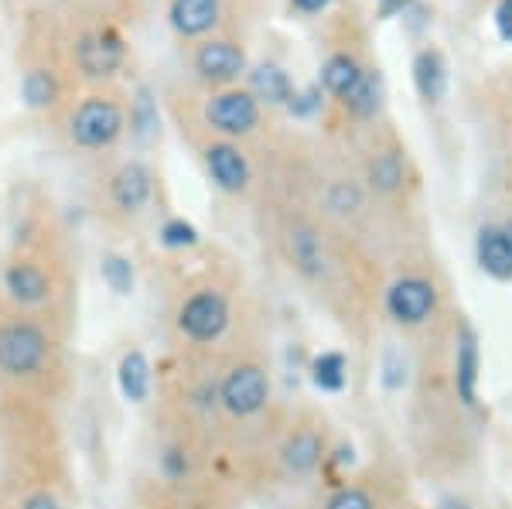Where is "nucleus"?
<instances>
[{
    "instance_id": "nucleus-19",
    "label": "nucleus",
    "mask_w": 512,
    "mask_h": 509,
    "mask_svg": "<svg viewBox=\"0 0 512 509\" xmlns=\"http://www.w3.org/2000/svg\"><path fill=\"white\" fill-rule=\"evenodd\" d=\"M318 458H321V441L315 434H297L284 451L287 469H294V472H311L318 465Z\"/></svg>"
},
{
    "instance_id": "nucleus-12",
    "label": "nucleus",
    "mask_w": 512,
    "mask_h": 509,
    "mask_svg": "<svg viewBox=\"0 0 512 509\" xmlns=\"http://www.w3.org/2000/svg\"><path fill=\"white\" fill-rule=\"evenodd\" d=\"M147 195H151V175H147L140 164H127V168L113 178V199H117L120 209H127V212L140 209V205L147 202Z\"/></svg>"
},
{
    "instance_id": "nucleus-25",
    "label": "nucleus",
    "mask_w": 512,
    "mask_h": 509,
    "mask_svg": "<svg viewBox=\"0 0 512 509\" xmlns=\"http://www.w3.org/2000/svg\"><path fill=\"white\" fill-rule=\"evenodd\" d=\"M294 253L308 270H315V264H321L318 250H315V236H311V233H294Z\"/></svg>"
},
{
    "instance_id": "nucleus-4",
    "label": "nucleus",
    "mask_w": 512,
    "mask_h": 509,
    "mask_svg": "<svg viewBox=\"0 0 512 509\" xmlns=\"http://www.w3.org/2000/svg\"><path fill=\"white\" fill-rule=\"evenodd\" d=\"M386 308H390L396 322H407V325L424 322L434 308V287L427 281H417V277L393 284V291L386 294Z\"/></svg>"
},
{
    "instance_id": "nucleus-26",
    "label": "nucleus",
    "mask_w": 512,
    "mask_h": 509,
    "mask_svg": "<svg viewBox=\"0 0 512 509\" xmlns=\"http://www.w3.org/2000/svg\"><path fill=\"white\" fill-rule=\"evenodd\" d=\"M161 236H164V243H168V246H192L195 243V229L188 223H181V219L164 226Z\"/></svg>"
},
{
    "instance_id": "nucleus-24",
    "label": "nucleus",
    "mask_w": 512,
    "mask_h": 509,
    "mask_svg": "<svg viewBox=\"0 0 512 509\" xmlns=\"http://www.w3.org/2000/svg\"><path fill=\"white\" fill-rule=\"evenodd\" d=\"M103 277H106V284L113 287L117 294H127L130 287H134V270H130V264L123 257H110L103 264Z\"/></svg>"
},
{
    "instance_id": "nucleus-6",
    "label": "nucleus",
    "mask_w": 512,
    "mask_h": 509,
    "mask_svg": "<svg viewBox=\"0 0 512 509\" xmlns=\"http://www.w3.org/2000/svg\"><path fill=\"white\" fill-rule=\"evenodd\" d=\"M205 117L226 134H246L256 127V100L250 93H222L209 103Z\"/></svg>"
},
{
    "instance_id": "nucleus-10",
    "label": "nucleus",
    "mask_w": 512,
    "mask_h": 509,
    "mask_svg": "<svg viewBox=\"0 0 512 509\" xmlns=\"http://www.w3.org/2000/svg\"><path fill=\"white\" fill-rule=\"evenodd\" d=\"M219 18V0H175L171 4V24L181 35H202Z\"/></svg>"
},
{
    "instance_id": "nucleus-28",
    "label": "nucleus",
    "mask_w": 512,
    "mask_h": 509,
    "mask_svg": "<svg viewBox=\"0 0 512 509\" xmlns=\"http://www.w3.org/2000/svg\"><path fill=\"white\" fill-rule=\"evenodd\" d=\"M315 106H318V89H308V93H301V96H294V100H291L294 113H311Z\"/></svg>"
},
{
    "instance_id": "nucleus-33",
    "label": "nucleus",
    "mask_w": 512,
    "mask_h": 509,
    "mask_svg": "<svg viewBox=\"0 0 512 509\" xmlns=\"http://www.w3.org/2000/svg\"><path fill=\"white\" fill-rule=\"evenodd\" d=\"M444 509H465V506H444Z\"/></svg>"
},
{
    "instance_id": "nucleus-32",
    "label": "nucleus",
    "mask_w": 512,
    "mask_h": 509,
    "mask_svg": "<svg viewBox=\"0 0 512 509\" xmlns=\"http://www.w3.org/2000/svg\"><path fill=\"white\" fill-rule=\"evenodd\" d=\"M506 236H509V243H512V223H509V229H506Z\"/></svg>"
},
{
    "instance_id": "nucleus-23",
    "label": "nucleus",
    "mask_w": 512,
    "mask_h": 509,
    "mask_svg": "<svg viewBox=\"0 0 512 509\" xmlns=\"http://www.w3.org/2000/svg\"><path fill=\"white\" fill-rule=\"evenodd\" d=\"M369 178H373L376 188H383V192H393V188L403 182V168H400V161H396L393 154H383V158L373 161V168H369Z\"/></svg>"
},
{
    "instance_id": "nucleus-29",
    "label": "nucleus",
    "mask_w": 512,
    "mask_h": 509,
    "mask_svg": "<svg viewBox=\"0 0 512 509\" xmlns=\"http://www.w3.org/2000/svg\"><path fill=\"white\" fill-rule=\"evenodd\" d=\"M499 31L502 38H512V0H502L499 7Z\"/></svg>"
},
{
    "instance_id": "nucleus-16",
    "label": "nucleus",
    "mask_w": 512,
    "mask_h": 509,
    "mask_svg": "<svg viewBox=\"0 0 512 509\" xmlns=\"http://www.w3.org/2000/svg\"><path fill=\"white\" fill-rule=\"evenodd\" d=\"M7 287H11V294L18 301H28V305H35V301L45 298L48 281H45V274H41L38 267L18 264V267H11V274H7Z\"/></svg>"
},
{
    "instance_id": "nucleus-18",
    "label": "nucleus",
    "mask_w": 512,
    "mask_h": 509,
    "mask_svg": "<svg viewBox=\"0 0 512 509\" xmlns=\"http://www.w3.org/2000/svg\"><path fill=\"white\" fill-rule=\"evenodd\" d=\"M359 65H355L349 55H335L332 62L325 65V72H321V79H325V89H332L335 96H349V89L355 86V82H359Z\"/></svg>"
},
{
    "instance_id": "nucleus-8",
    "label": "nucleus",
    "mask_w": 512,
    "mask_h": 509,
    "mask_svg": "<svg viewBox=\"0 0 512 509\" xmlns=\"http://www.w3.org/2000/svg\"><path fill=\"white\" fill-rule=\"evenodd\" d=\"M195 65L205 79L226 82V79H236L239 72H243L246 59L236 45H229V41H209V45H202V52L195 55Z\"/></svg>"
},
{
    "instance_id": "nucleus-17",
    "label": "nucleus",
    "mask_w": 512,
    "mask_h": 509,
    "mask_svg": "<svg viewBox=\"0 0 512 509\" xmlns=\"http://www.w3.org/2000/svg\"><path fill=\"white\" fill-rule=\"evenodd\" d=\"M475 376H478V349L472 332H465L458 349V393L465 404H475Z\"/></svg>"
},
{
    "instance_id": "nucleus-22",
    "label": "nucleus",
    "mask_w": 512,
    "mask_h": 509,
    "mask_svg": "<svg viewBox=\"0 0 512 509\" xmlns=\"http://www.w3.org/2000/svg\"><path fill=\"white\" fill-rule=\"evenodd\" d=\"M311 376H315V387H321V390H342L345 387V359L338 356V352H325V356L315 359Z\"/></svg>"
},
{
    "instance_id": "nucleus-1",
    "label": "nucleus",
    "mask_w": 512,
    "mask_h": 509,
    "mask_svg": "<svg viewBox=\"0 0 512 509\" xmlns=\"http://www.w3.org/2000/svg\"><path fill=\"white\" fill-rule=\"evenodd\" d=\"M45 359V335L35 325L0 328V369L14 376L35 373Z\"/></svg>"
},
{
    "instance_id": "nucleus-13",
    "label": "nucleus",
    "mask_w": 512,
    "mask_h": 509,
    "mask_svg": "<svg viewBox=\"0 0 512 509\" xmlns=\"http://www.w3.org/2000/svg\"><path fill=\"white\" fill-rule=\"evenodd\" d=\"M414 79H417V89L424 100H441L444 96V82H448V76H444V62L437 52H420L417 62H414Z\"/></svg>"
},
{
    "instance_id": "nucleus-31",
    "label": "nucleus",
    "mask_w": 512,
    "mask_h": 509,
    "mask_svg": "<svg viewBox=\"0 0 512 509\" xmlns=\"http://www.w3.org/2000/svg\"><path fill=\"white\" fill-rule=\"evenodd\" d=\"M328 0H294V7H301V11H321Z\"/></svg>"
},
{
    "instance_id": "nucleus-15",
    "label": "nucleus",
    "mask_w": 512,
    "mask_h": 509,
    "mask_svg": "<svg viewBox=\"0 0 512 509\" xmlns=\"http://www.w3.org/2000/svg\"><path fill=\"white\" fill-rule=\"evenodd\" d=\"M147 387H151V366H147V359L140 356V352H130V356H123L120 363V390L127 400H147Z\"/></svg>"
},
{
    "instance_id": "nucleus-27",
    "label": "nucleus",
    "mask_w": 512,
    "mask_h": 509,
    "mask_svg": "<svg viewBox=\"0 0 512 509\" xmlns=\"http://www.w3.org/2000/svg\"><path fill=\"white\" fill-rule=\"evenodd\" d=\"M328 509H373V506H369V496H362L359 489H345L328 503Z\"/></svg>"
},
{
    "instance_id": "nucleus-30",
    "label": "nucleus",
    "mask_w": 512,
    "mask_h": 509,
    "mask_svg": "<svg viewBox=\"0 0 512 509\" xmlns=\"http://www.w3.org/2000/svg\"><path fill=\"white\" fill-rule=\"evenodd\" d=\"M24 509H59V503H55L52 496H45V492H41V496H31Z\"/></svg>"
},
{
    "instance_id": "nucleus-5",
    "label": "nucleus",
    "mask_w": 512,
    "mask_h": 509,
    "mask_svg": "<svg viewBox=\"0 0 512 509\" xmlns=\"http://www.w3.org/2000/svg\"><path fill=\"white\" fill-rule=\"evenodd\" d=\"M226 301L219 294H195L192 301L181 311V328H185L192 339H216V335L226 328Z\"/></svg>"
},
{
    "instance_id": "nucleus-11",
    "label": "nucleus",
    "mask_w": 512,
    "mask_h": 509,
    "mask_svg": "<svg viewBox=\"0 0 512 509\" xmlns=\"http://www.w3.org/2000/svg\"><path fill=\"white\" fill-rule=\"evenodd\" d=\"M478 264L489 270L492 277H499V281H509L512 277V243L506 233H499V229H485L482 236H478Z\"/></svg>"
},
{
    "instance_id": "nucleus-14",
    "label": "nucleus",
    "mask_w": 512,
    "mask_h": 509,
    "mask_svg": "<svg viewBox=\"0 0 512 509\" xmlns=\"http://www.w3.org/2000/svg\"><path fill=\"white\" fill-rule=\"evenodd\" d=\"M250 86H253V93L267 103L291 100V79H287L284 69H277V65H256L250 72Z\"/></svg>"
},
{
    "instance_id": "nucleus-20",
    "label": "nucleus",
    "mask_w": 512,
    "mask_h": 509,
    "mask_svg": "<svg viewBox=\"0 0 512 509\" xmlns=\"http://www.w3.org/2000/svg\"><path fill=\"white\" fill-rule=\"evenodd\" d=\"M21 96L28 100V106H35V110L52 106L55 103V79L48 76L45 69H31L21 82Z\"/></svg>"
},
{
    "instance_id": "nucleus-7",
    "label": "nucleus",
    "mask_w": 512,
    "mask_h": 509,
    "mask_svg": "<svg viewBox=\"0 0 512 509\" xmlns=\"http://www.w3.org/2000/svg\"><path fill=\"white\" fill-rule=\"evenodd\" d=\"M120 62H123V45L117 31L106 28L79 41V65L86 76H110Z\"/></svg>"
},
{
    "instance_id": "nucleus-21",
    "label": "nucleus",
    "mask_w": 512,
    "mask_h": 509,
    "mask_svg": "<svg viewBox=\"0 0 512 509\" xmlns=\"http://www.w3.org/2000/svg\"><path fill=\"white\" fill-rule=\"evenodd\" d=\"M345 106H349L352 113H359V117H369V113H376V106H379V79L362 72L359 82H355V86L349 89V96H345Z\"/></svg>"
},
{
    "instance_id": "nucleus-2",
    "label": "nucleus",
    "mask_w": 512,
    "mask_h": 509,
    "mask_svg": "<svg viewBox=\"0 0 512 509\" xmlns=\"http://www.w3.org/2000/svg\"><path fill=\"white\" fill-rule=\"evenodd\" d=\"M123 130L120 110L110 100H86L72 117V137L82 147H106Z\"/></svg>"
},
{
    "instance_id": "nucleus-9",
    "label": "nucleus",
    "mask_w": 512,
    "mask_h": 509,
    "mask_svg": "<svg viewBox=\"0 0 512 509\" xmlns=\"http://www.w3.org/2000/svg\"><path fill=\"white\" fill-rule=\"evenodd\" d=\"M209 171L212 178L219 182V188H226V192H239V188H246L250 182V168H246L243 154L236 151V147L229 144H216L209 147Z\"/></svg>"
},
{
    "instance_id": "nucleus-3",
    "label": "nucleus",
    "mask_w": 512,
    "mask_h": 509,
    "mask_svg": "<svg viewBox=\"0 0 512 509\" xmlns=\"http://www.w3.org/2000/svg\"><path fill=\"white\" fill-rule=\"evenodd\" d=\"M263 400H267V380H263V373L256 366H239L222 383V404L239 417L260 410Z\"/></svg>"
}]
</instances>
